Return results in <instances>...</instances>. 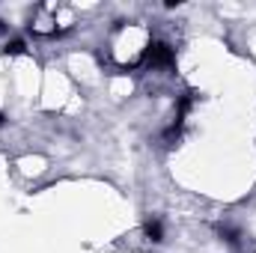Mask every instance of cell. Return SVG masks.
<instances>
[{"mask_svg": "<svg viewBox=\"0 0 256 253\" xmlns=\"http://www.w3.org/2000/svg\"><path fill=\"white\" fill-rule=\"evenodd\" d=\"M146 63H152V66H170V63H173V48H170V45H164V42L149 45V51H146Z\"/></svg>", "mask_w": 256, "mask_h": 253, "instance_id": "cell-1", "label": "cell"}, {"mask_svg": "<svg viewBox=\"0 0 256 253\" xmlns=\"http://www.w3.org/2000/svg\"><path fill=\"white\" fill-rule=\"evenodd\" d=\"M146 236H149L152 242H161V224H158V220H149V224H146Z\"/></svg>", "mask_w": 256, "mask_h": 253, "instance_id": "cell-2", "label": "cell"}, {"mask_svg": "<svg viewBox=\"0 0 256 253\" xmlns=\"http://www.w3.org/2000/svg\"><path fill=\"white\" fill-rule=\"evenodd\" d=\"M24 51V42H9L6 45V54H21Z\"/></svg>", "mask_w": 256, "mask_h": 253, "instance_id": "cell-3", "label": "cell"}]
</instances>
